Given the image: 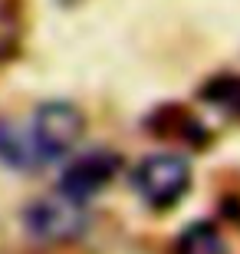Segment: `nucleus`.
I'll return each mask as SVG.
<instances>
[{
    "mask_svg": "<svg viewBox=\"0 0 240 254\" xmlns=\"http://www.w3.org/2000/svg\"><path fill=\"white\" fill-rule=\"evenodd\" d=\"M204 99L214 106H221L224 113L240 116V76H224L214 79L211 86H204Z\"/></svg>",
    "mask_w": 240,
    "mask_h": 254,
    "instance_id": "7",
    "label": "nucleus"
},
{
    "mask_svg": "<svg viewBox=\"0 0 240 254\" xmlns=\"http://www.w3.org/2000/svg\"><path fill=\"white\" fill-rule=\"evenodd\" d=\"M0 165L13 172H40L47 169V162L40 155L37 142L30 135L27 123L17 119H0Z\"/></svg>",
    "mask_w": 240,
    "mask_h": 254,
    "instance_id": "5",
    "label": "nucleus"
},
{
    "mask_svg": "<svg viewBox=\"0 0 240 254\" xmlns=\"http://www.w3.org/2000/svg\"><path fill=\"white\" fill-rule=\"evenodd\" d=\"M178 254H227V245H224L221 231L211 221H197L181 235Z\"/></svg>",
    "mask_w": 240,
    "mask_h": 254,
    "instance_id": "6",
    "label": "nucleus"
},
{
    "mask_svg": "<svg viewBox=\"0 0 240 254\" xmlns=\"http://www.w3.org/2000/svg\"><path fill=\"white\" fill-rule=\"evenodd\" d=\"M13 40H17V20L10 17L7 7H0V57H7V53H10Z\"/></svg>",
    "mask_w": 240,
    "mask_h": 254,
    "instance_id": "8",
    "label": "nucleus"
},
{
    "mask_svg": "<svg viewBox=\"0 0 240 254\" xmlns=\"http://www.w3.org/2000/svg\"><path fill=\"white\" fill-rule=\"evenodd\" d=\"M89 225V215H86V205L76 201V198L56 191V195H43L37 201H30L23 208V228L27 235L40 245H66V241H76V238L86 231Z\"/></svg>",
    "mask_w": 240,
    "mask_h": 254,
    "instance_id": "1",
    "label": "nucleus"
},
{
    "mask_svg": "<svg viewBox=\"0 0 240 254\" xmlns=\"http://www.w3.org/2000/svg\"><path fill=\"white\" fill-rule=\"evenodd\" d=\"M132 185L139 191V198L148 208H171L178 205L181 198L191 189V165L181 155H168V152H158V155H148L135 165L132 172Z\"/></svg>",
    "mask_w": 240,
    "mask_h": 254,
    "instance_id": "3",
    "label": "nucleus"
},
{
    "mask_svg": "<svg viewBox=\"0 0 240 254\" xmlns=\"http://www.w3.org/2000/svg\"><path fill=\"white\" fill-rule=\"evenodd\" d=\"M115 172H119V155L109 149H93V152H86V155H79V159H73L63 169L59 191L86 205L89 198L105 191V185L115 179Z\"/></svg>",
    "mask_w": 240,
    "mask_h": 254,
    "instance_id": "4",
    "label": "nucleus"
},
{
    "mask_svg": "<svg viewBox=\"0 0 240 254\" xmlns=\"http://www.w3.org/2000/svg\"><path fill=\"white\" fill-rule=\"evenodd\" d=\"M27 126H30V135H33V142H37V149L47 165L66 159L79 145V139L86 135V116L73 103H63V99L37 106L33 116L27 119Z\"/></svg>",
    "mask_w": 240,
    "mask_h": 254,
    "instance_id": "2",
    "label": "nucleus"
}]
</instances>
